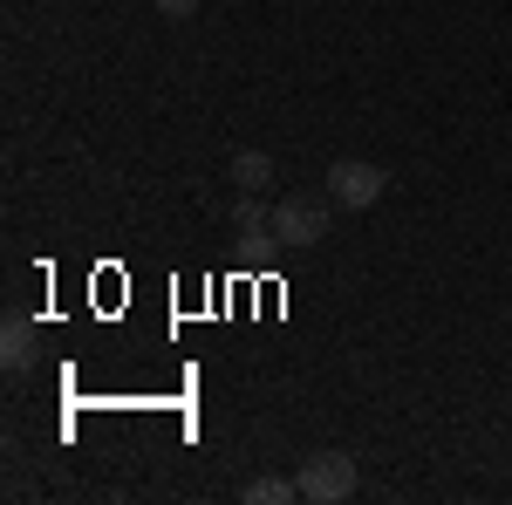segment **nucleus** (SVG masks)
Segmentation results:
<instances>
[{"label": "nucleus", "mask_w": 512, "mask_h": 505, "mask_svg": "<svg viewBox=\"0 0 512 505\" xmlns=\"http://www.w3.org/2000/svg\"><path fill=\"white\" fill-rule=\"evenodd\" d=\"M328 226H335V198L294 192V198H280V205H274V246H287V253L321 246V239H328Z\"/></svg>", "instance_id": "1"}, {"label": "nucleus", "mask_w": 512, "mask_h": 505, "mask_svg": "<svg viewBox=\"0 0 512 505\" xmlns=\"http://www.w3.org/2000/svg\"><path fill=\"white\" fill-rule=\"evenodd\" d=\"M294 485H301V499H308V505H342V499H355L362 471H355L349 451H315L308 465L294 471Z\"/></svg>", "instance_id": "2"}, {"label": "nucleus", "mask_w": 512, "mask_h": 505, "mask_svg": "<svg viewBox=\"0 0 512 505\" xmlns=\"http://www.w3.org/2000/svg\"><path fill=\"white\" fill-rule=\"evenodd\" d=\"M383 192H390V171H383V164H369V157H342V164H328V198H335L342 212H369Z\"/></svg>", "instance_id": "3"}, {"label": "nucleus", "mask_w": 512, "mask_h": 505, "mask_svg": "<svg viewBox=\"0 0 512 505\" xmlns=\"http://www.w3.org/2000/svg\"><path fill=\"white\" fill-rule=\"evenodd\" d=\"M0 362H7V376H28L41 362V328L28 314H7L0 321Z\"/></svg>", "instance_id": "4"}, {"label": "nucleus", "mask_w": 512, "mask_h": 505, "mask_svg": "<svg viewBox=\"0 0 512 505\" xmlns=\"http://www.w3.org/2000/svg\"><path fill=\"white\" fill-rule=\"evenodd\" d=\"M233 233L246 239V246H274V212L260 205V192H239V205H233Z\"/></svg>", "instance_id": "5"}, {"label": "nucleus", "mask_w": 512, "mask_h": 505, "mask_svg": "<svg viewBox=\"0 0 512 505\" xmlns=\"http://www.w3.org/2000/svg\"><path fill=\"white\" fill-rule=\"evenodd\" d=\"M239 499H246V505H294V499H301V485H294V478H274V471H260V478L239 485Z\"/></svg>", "instance_id": "6"}, {"label": "nucleus", "mask_w": 512, "mask_h": 505, "mask_svg": "<svg viewBox=\"0 0 512 505\" xmlns=\"http://www.w3.org/2000/svg\"><path fill=\"white\" fill-rule=\"evenodd\" d=\"M233 185L239 192H267V185H274V157L267 151H233Z\"/></svg>", "instance_id": "7"}, {"label": "nucleus", "mask_w": 512, "mask_h": 505, "mask_svg": "<svg viewBox=\"0 0 512 505\" xmlns=\"http://www.w3.org/2000/svg\"><path fill=\"white\" fill-rule=\"evenodd\" d=\"M151 7H158L164 21H192V14H198V0H151Z\"/></svg>", "instance_id": "8"}]
</instances>
